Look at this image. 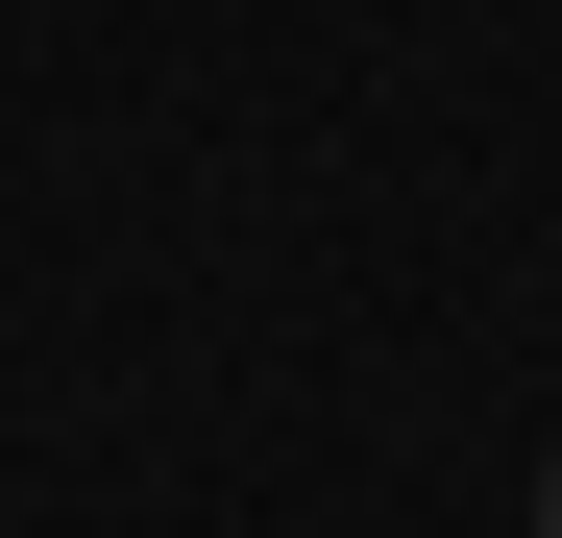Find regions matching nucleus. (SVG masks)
I'll list each match as a JSON object with an SVG mask.
<instances>
[{
  "instance_id": "f257e3e1",
  "label": "nucleus",
  "mask_w": 562,
  "mask_h": 538,
  "mask_svg": "<svg viewBox=\"0 0 562 538\" xmlns=\"http://www.w3.org/2000/svg\"><path fill=\"white\" fill-rule=\"evenodd\" d=\"M538 538H562V490H538Z\"/></svg>"
}]
</instances>
